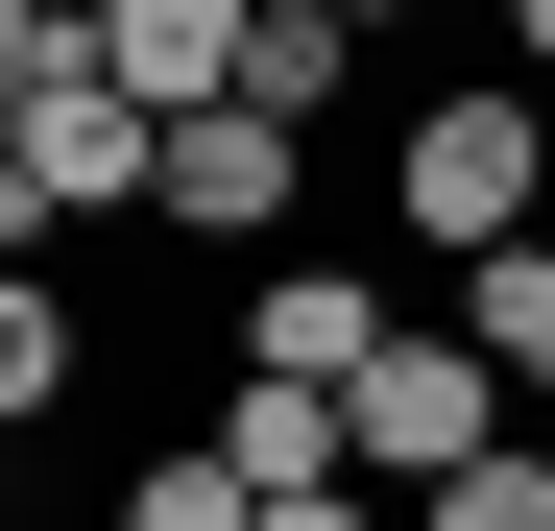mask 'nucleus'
Here are the masks:
<instances>
[{
	"instance_id": "nucleus-5",
	"label": "nucleus",
	"mask_w": 555,
	"mask_h": 531,
	"mask_svg": "<svg viewBox=\"0 0 555 531\" xmlns=\"http://www.w3.org/2000/svg\"><path fill=\"white\" fill-rule=\"evenodd\" d=\"M387 290H362V266H266V314H242V363H291V387H362V363H387Z\"/></svg>"
},
{
	"instance_id": "nucleus-12",
	"label": "nucleus",
	"mask_w": 555,
	"mask_h": 531,
	"mask_svg": "<svg viewBox=\"0 0 555 531\" xmlns=\"http://www.w3.org/2000/svg\"><path fill=\"white\" fill-rule=\"evenodd\" d=\"M507 73H531V98H555V0H507Z\"/></svg>"
},
{
	"instance_id": "nucleus-13",
	"label": "nucleus",
	"mask_w": 555,
	"mask_h": 531,
	"mask_svg": "<svg viewBox=\"0 0 555 531\" xmlns=\"http://www.w3.org/2000/svg\"><path fill=\"white\" fill-rule=\"evenodd\" d=\"M338 25H387V0H338Z\"/></svg>"
},
{
	"instance_id": "nucleus-6",
	"label": "nucleus",
	"mask_w": 555,
	"mask_h": 531,
	"mask_svg": "<svg viewBox=\"0 0 555 531\" xmlns=\"http://www.w3.org/2000/svg\"><path fill=\"white\" fill-rule=\"evenodd\" d=\"M218 459H242L266 507H291V483H362V459H338V387H291V363H242V411H218Z\"/></svg>"
},
{
	"instance_id": "nucleus-4",
	"label": "nucleus",
	"mask_w": 555,
	"mask_h": 531,
	"mask_svg": "<svg viewBox=\"0 0 555 531\" xmlns=\"http://www.w3.org/2000/svg\"><path fill=\"white\" fill-rule=\"evenodd\" d=\"M242 25H266V0H98V73L145 121H194V98H242Z\"/></svg>"
},
{
	"instance_id": "nucleus-2",
	"label": "nucleus",
	"mask_w": 555,
	"mask_h": 531,
	"mask_svg": "<svg viewBox=\"0 0 555 531\" xmlns=\"http://www.w3.org/2000/svg\"><path fill=\"white\" fill-rule=\"evenodd\" d=\"M483 387H507V363H483V338H387V363H362V387H338V459H362V483H387V507H435L459 459H507V411H483Z\"/></svg>"
},
{
	"instance_id": "nucleus-1",
	"label": "nucleus",
	"mask_w": 555,
	"mask_h": 531,
	"mask_svg": "<svg viewBox=\"0 0 555 531\" xmlns=\"http://www.w3.org/2000/svg\"><path fill=\"white\" fill-rule=\"evenodd\" d=\"M387 218H411V242H459V266H483V242H555V98H531V73L435 98V121L387 145Z\"/></svg>"
},
{
	"instance_id": "nucleus-11",
	"label": "nucleus",
	"mask_w": 555,
	"mask_h": 531,
	"mask_svg": "<svg viewBox=\"0 0 555 531\" xmlns=\"http://www.w3.org/2000/svg\"><path fill=\"white\" fill-rule=\"evenodd\" d=\"M266 531H411L387 483H291V507H266Z\"/></svg>"
},
{
	"instance_id": "nucleus-8",
	"label": "nucleus",
	"mask_w": 555,
	"mask_h": 531,
	"mask_svg": "<svg viewBox=\"0 0 555 531\" xmlns=\"http://www.w3.org/2000/svg\"><path fill=\"white\" fill-rule=\"evenodd\" d=\"M73 363H98V338L49 314V266H0V435H25V411H73Z\"/></svg>"
},
{
	"instance_id": "nucleus-7",
	"label": "nucleus",
	"mask_w": 555,
	"mask_h": 531,
	"mask_svg": "<svg viewBox=\"0 0 555 531\" xmlns=\"http://www.w3.org/2000/svg\"><path fill=\"white\" fill-rule=\"evenodd\" d=\"M338 73H362L338 0H266V25H242V98H266V121H338Z\"/></svg>"
},
{
	"instance_id": "nucleus-9",
	"label": "nucleus",
	"mask_w": 555,
	"mask_h": 531,
	"mask_svg": "<svg viewBox=\"0 0 555 531\" xmlns=\"http://www.w3.org/2000/svg\"><path fill=\"white\" fill-rule=\"evenodd\" d=\"M459 338H483V363H531V387H555V242H483V290H459Z\"/></svg>"
},
{
	"instance_id": "nucleus-10",
	"label": "nucleus",
	"mask_w": 555,
	"mask_h": 531,
	"mask_svg": "<svg viewBox=\"0 0 555 531\" xmlns=\"http://www.w3.org/2000/svg\"><path fill=\"white\" fill-rule=\"evenodd\" d=\"M121 531H266V483L194 435V459H145V483H121Z\"/></svg>"
},
{
	"instance_id": "nucleus-3",
	"label": "nucleus",
	"mask_w": 555,
	"mask_h": 531,
	"mask_svg": "<svg viewBox=\"0 0 555 531\" xmlns=\"http://www.w3.org/2000/svg\"><path fill=\"white\" fill-rule=\"evenodd\" d=\"M291 145L314 121H266V98H194V121H169V242H291Z\"/></svg>"
}]
</instances>
